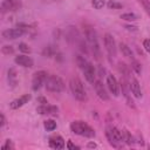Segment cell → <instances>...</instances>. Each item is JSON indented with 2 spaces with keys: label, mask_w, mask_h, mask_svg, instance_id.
<instances>
[{
  "label": "cell",
  "mask_w": 150,
  "mask_h": 150,
  "mask_svg": "<svg viewBox=\"0 0 150 150\" xmlns=\"http://www.w3.org/2000/svg\"><path fill=\"white\" fill-rule=\"evenodd\" d=\"M49 146L52 149H56V150H61L64 148V139L60 136V135H56V136H52L49 138V142H48Z\"/></svg>",
  "instance_id": "obj_17"
},
{
  "label": "cell",
  "mask_w": 150,
  "mask_h": 150,
  "mask_svg": "<svg viewBox=\"0 0 150 150\" xmlns=\"http://www.w3.org/2000/svg\"><path fill=\"white\" fill-rule=\"evenodd\" d=\"M1 50H2V53H4L5 55H9V54H13V53H14V48H13L12 46H8V45L4 46V47L1 48Z\"/></svg>",
  "instance_id": "obj_32"
},
{
  "label": "cell",
  "mask_w": 150,
  "mask_h": 150,
  "mask_svg": "<svg viewBox=\"0 0 150 150\" xmlns=\"http://www.w3.org/2000/svg\"><path fill=\"white\" fill-rule=\"evenodd\" d=\"M19 50H21L22 53H26V54H29V53H30V48H29V46H28L27 43H25V42L19 43Z\"/></svg>",
  "instance_id": "obj_31"
},
{
  "label": "cell",
  "mask_w": 150,
  "mask_h": 150,
  "mask_svg": "<svg viewBox=\"0 0 150 150\" xmlns=\"http://www.w3.org/2000/svg\"><path fill=\"white\" fill-rule=\"evenodd\" d=\"M122 137H123V142H125L128 145H131L134 143V137L131 136V134L127 129L122 130Z\"/></svg>",
  "instance_id": "obj_22"
},
{
  "label": "cell",
  "mask_w": 150,
  "mask_h": 150,
  "mask_svg": "<svg viewBox=\"0 0 150 150\" xmlns=\"http://www.w3.org/2000/svg\"><path fill=\"white\" fill-rule=\"evenodd\" d=\"M125 28L128 30H132V32H136L137 30V27L136 26H125Z\"/></svg>",
  "instance_id": "obj_37"
},
{
  "label": "cell",
  "mask_w": 150,
  "mask_h": 150,
  "mask_svg": "<svg viewBox=\"0 0 150 150\" xmlns=\"http://www.w3.org/2000/svg\"><path fill=\"white\" fill-rule=\"evenodd\" d=\"M70 130L74 134L79 135V136H83V137H87V138L95 137V130L83 121H74V122H71L70 123Z\"/></svg>",
  "instance_id": "obj_2"
},
{
  "label": "cell",
  "mask_w": 150,
  "mask_h": 150,
  "mask_svg": "<svg viewBox=\"0 0 150 150\" xmlns=\"http://www.w3.org/2000/svg\"><path fill=\"white\" fill-rule=\"evenodd\" d=\"M103 41H104V47H105V50L108 53V56L109 59H114L117 54V48H116V42L114 40V36L109 33L104 34V38H103Z\"/></svg>",
  "instance_id": "obj_7"
},
{
  "label": "cell",
  "mask_w": 150,
  "mask_h": 150,
  "mask_svg": "<svg viewBox=\"0 0 150 150\" xmlns=\"http://www.w3.org/2000/svg\"><path fill=\"white\" fill-rule=\"evenodd\" d=\"M107 6H108V8H110V9H120V8L123 7V5H122L121 2L115 1V0H110V1L107 4Z\"/></svg>",
  "instance_id": "obj_28"
},
{
  "label": "cell",
  "mask_w": 150,
  "mask_h": 150,
  "mask_svg": "<svg viewBox=\"0 0 150 150\" xmlns=\"http://www.w3.org/2000/svg\"><path fill=\"white\" fill-rule=\"evenodd\" d=\"M94 88H95V91H96L97 96L101 100H103V101H108L109 100V94L107 93V89L104 88V86H103L101 80H96L94 82Z\"/></svg>",
  "instance_id": "obj_11"
},
{
  "label": "cell",
  "mask_w": 150,
  "mask_h": 150,
  "mask_svg": "<svg viewBox=\"0 0 150 150\" xmlns=\"http://www.w3.org/2000/svg\"><path fill=\"white\" fill-rule=\"evenodd\" d=\"M38 102L41 103V104H47V103H48L45 97H38Z\"/></svg>",
  "instance_id": "obj_36"
},
{
  "label": "cell",
  "mask_w": 150,
  "mask_h": 150,
  "mask_svg": "<svg viewBox=\"0 0 150 150\" xmlns=\"http://www.w3.org/2000/svg\"><path fill=\"white\" fill-rule=\"evenodd\" d=\"M76 63H77V66H79L80 69H83V68L88 64V61L86 60L84 56H82V55H76Z\"/></svg>",
  "instance_id": "obj_25"
},
{
  "label": "cell",
  "mask_w": 150,
  "mask_h": 150,
  "mask_svg": "<svg viewBox=\"0 0 150 150\" xmlns=\"http://www.w3.org/2000/svg\"><path fill=\"white\" fill-rule=\"evenodd\" d=\"M1 149H2V150H13V149H14V145H13V143H12L11 139H6V142H5V144L1 146Z\"/></svg>",
  "instance_id": "obj_33"
},
{
  "label": "cell",
  "mask_w": 150,
  "mask_h": 150,
  "mask_svg": "<svg viewBox=\"0 0 150 150\" xmlns=\"http://www.w3.org/2000/svg\"><path fill=\"white\" fill-rule=\"evenodd\" d=\"M67 149H69V150H76V149H80V148H79L77 145L73 144L71 141H68V142H67Z\"/></svg>",
  "instance_id": "obj_35"
},
{
  "label": "cell",
  "mask_w": 150,
  "mask_h": 150,
  "mask_svg": "<svg viewBox=\"0 0 150 150\" xmlns=\"http://www.w3.org/2000/svg\"><path fill=\"white\" fill-rule=\"evenodd\" d=\"M143 47L148 53H150V39H145L143 41Z\"/></svg>",
  "instance_id": "obj_34"
},
{
  "label": "cell",
  "mask_w": 150,
  "mask_h": 150,
  "mask_svg": "<svg viewBox=\"0 0 150 150\" xmlns=\"http://www.w3.org/2000/svg\"><path fill=\"white\" fill-rule=\"evenodd\" d=\"M118 71L121 73V77H124L127 80H129V75H130V70L128 68V66L123 62H118Z\"/></svg>",
  "instance_id": "obj_21"
},
{
  "label": "cell",
  "mask_w": 150,
  "mask_h": 150,
  "mask_svg": "<svg viewBox=\"0 0 150 150\" xmlns=\"http://www.w3.org/2000/svg\"><path fill=\"white\" fill-rule=\"evenodd\" d=\"M47 77H48L47 71H45V70L35 71L34 75H33V79H32V89L35 90V91L39 90L42 87V84H45Z\"/></svg>",
  "instance_id": "obj_8"
},
{
  "label": "cell",
  "mask_w": 150,
  "mask_h": 150,
  "mask_svg": "<svg viewBox=\"0 0 150 150\" xmlns=\"http://www.w3.org/2000/svg\"><path fill=\"white\" fill-rule=\"evenodd\" d=\"M66 36H67V40L69 43H79V41L81 40V36L79 34V30L73 27V26H69L67 28V32H66Z\"/></svg>",
  "instance_id": "obj_13"
},
{
  "label": "cell",
  "mask_w": 150,
  "mask_h": 150,
  "mask_svg": "<svg viewBox=\"0 0 150 150\" xmlns=\"http://www.w3.org/2000/svg\"><path fill=\"white\" fill-rule=\"evenodd\" d=\"M107 87H108L109 91L114 96H118L120 95V84H118L117 80L115 79V76L112 74H108L107 75Z\"/></svg>",
  "instance_id": "obj_9"
},
{
  "label": "cell",
  "mask_w": 150,
  "mask_h": 150,
  "mask_svg": "<svg viewBox=\"0 0 150 150\" xmlns=\"http://www.w3.org/2000/svg\"><path fill=\"white\" fill-rule=\"evenodd\" d=\"M30 98H32L30 94L21 95L20 97L13 100V101L9 103V108H11V109H19L20 107H22V105H25L26 103H28V102L30 101Z\"/></svg>",
  "instance_id": "obj_12"
},
{
  "label": "cell",
  "mask_w": 150,
  "mask_h": 150,
  "mask_svg": "<svg viewBox=\"0 0 150 150\" xmlns=\"http://www.w3.org/2000/svg\"><path fill=\"white\" fill-rule=\"evenodd\" d=\"M129 83H130V90L134 94V96L136 98H141L142 97V91H141V86H139L138 81L135 77H132Z\"/></svg>",
  "instance_id": "obj_18"
},
{
  "label": "cell",
  "mask_w": 150,
  "mask_h": 150,
  "mask_svg": "<svg viewBox=\"0 0 150 150\" xmlns=\"http://www.w3.org/2000/svg\"><path fill=\"white\" fill-rule=\"evenodd\" d=\"M45 87L48 91L52 93H61L64 90L66 84L63 80L57 75H49L45 82Z\"/></svg>",
  "instance_id": "obj_3"
},
{
  "label": "cell",
  "mask_w": 150,
  "mask_h": 150,
  "mask_svg": "<svg viewBox=\"0 0 150 150\" xmlns=\"http://www.w3.org/2000/svg\"><path fill=\"white\" fill-rule=\"evenodd\" d=\"M104 5H105L104 0H91V6L95 9H101V8H103Z\"/></svg>",
  "instance_id": "obj_30"
},
{
  "label": "cell",
  "mask_w": 150,
  "mask_h": 150,
  "mask_svg": "<svg viewBox=\"0 0 150 150\" xmlns=\"http://www.w3.org/2000/svg\"><path fill=\"white\" fill-rule=\"evenodd\" d=\"M69 88L73 94V96L79 101H84L87 98L84 87L79 77H71L69 81Z\"/></svg>",
  "instance_id": "obj_4"
},
{
  "label": "cell",
  "mask_w": 150,
  "mask_h": 150,
  "mask_svg": "<svg viewBox=\"0 0 150 150\" xmlns=\"http://www.w3.org/2000/svg\"><path fill=\"white\" fill-rule=\"evenodd\" d=\"M84 36H86L88 47H89L90 52L93 53L94 57L96 60H100L101 59V48L98 45V39H97V34H96L95 29L89 25L84 26Z\"/></svg>",
  "instance_id": "obj_1"
},
{
  "label": "cell",
  "mask_w": 150,
  "mask_h": 150,
  "mask_svg": "<svg viewBox=\"0 0 150 150\" xmlns=\"http://www.w3.org/2000/svg\"><path fill=\"white\" fill-rule=\"evenodd\" d=\"M121 19L127 20V21H136L138 16L135 13H124V14H121Z\"/></svg>",
  "instance_id": "obj_27"
},
{
  "label": "cell",
  "mask_w": 150,
  "mask_h": 150,
  "mask_svg": "<svg viewBox=\"0 0 150 150\" xmlns=\"http://www.w3.org/2000/svg\"><path fill=\"white\" fill-rule=\"evenodd\" d=\"M21 7L20 0H4L1 4L2 12H15Z\"/></svg>",
  "instance_id": "obj_10"
},
{
  "label": "cell",
  "mask_w": 150,
  "mask_h": 150,
  "mask_svg": "<svg viewBox=\"0 0 150 150\" xmlns=\"http://www.w3.org/2000/svg\"><path fill=\"white\" fill-rule=\"evenodd\" d=\"M82 71H83V75H84L86 80H87L89 83H93V84H94V82L96 81V80H95V77H96V71H95L94 66H93L90 62H88V64L82 69Z\"/></svg>",
  "instance_id": "obj_14"
},
{
  "label": "cell",
  "mask_w": 150,
  "mask_h": 150,
  "mask_svg": "<svg viewBox=\"0 0 150 150\" xmlns=\"http://www.w3.org/2000/svg\"><path fill=\"white\" fill-rule=\"evenodd\" d=\"M36 111L40 115H52L55 116L57 114V107L56 105H49V104H41L36 108Z\"/></svg>",
  "instance_id": "obj_16"
},
{
  "label": "cell",
  "mask_w": 150,
  "mask_h": 150,
  "mask_svg": "<svg viewBox=\"0 0 150 150\" xmlns=\"http://www.w3.org/2000/svg\"><path fill=\"white\" fill-rule=\"evenodd\" d=\"M27 25H23V23H18L16 28H9V29H6L4 30L1 34H2V38L6 39V40H14L16 38H20L22 36L26 30H27Z\"/></svg>",
  "instance_id": "obj_6"
},
{
  "label": "cell",
  "mask_w": 150,
  "mask_h": 150,
  "mask_svg": "<svg viewBox=\"0 0 150 150\" xmlns=\"http://www.w3.org/2000/svg\"><path fill=\"white\" fill-rule=\"evenodd\" d=\"M8 83L11 87H15L18 83V77H16V70L14 68H9L8 69Z\"/></svg>",
  "instance_id": "obj_19"
},
{
  "label": "cell",
  "mask_w": 150,
  "mask_h": 150,
  "mask_svg": "<svg viewBox=\"0 0 150 150\" xmlns=\"http://www.w3.org/2000/svg\"><path fill=\"white\" fill-rule=\"evenodd\" d=\"M15 63L19 64V66H22V67H26V68H32L34 66V61L30 56H27L25 54H21V55H18L15 56L14 59Z\"/></svg>",
  "instance_id": "obj_15"
},
{
  "label": "cell",
  "mask_w": 150,
  "mask_h": 150,
  "mask_svg": "<svg viewBox=\"0 0 150 150\" xmlns=\"http://www.w3.org/2000/svg\"><path fill=\"white\" fill-rule=\"evenodd\" d=\"M88 148H96V144L95 143H88Z\"/></svg>",
  "instance_id": "obj_39"
},
{
  "label": "cell",
  "mask_w": 150,
  "mask_h": 150,
  "mask_svg": "<svg viewBox=\"0 0 150 150\" xmlns=\"http://www.w3.org/2000/svg\"><path fill=\"white\" fill-rule=\"evenodd\" d=\"M45 129L47 130V131H53L54 129H56V122L55 121H53V120H47V121H45Z\"/></svg>",
  "instance_id": "obj_26"
},
{
  "label": "cell",
  "mask_w": 150,
  "mask_h": 150,
  "mask_svg": "<svg viewBox=\"0 0 150 150\" xmlns=\"http://www.w3.org/2000/svg\"><path fill=\"white\" fill-rule=\"evenodd\" d=\"M55 53H56V49L53 46H46L43 48V50H42V55L43 56H47V57H52Z\"/></svg>",
  "instance_id": "obj_23"
},
{
  "label": "cell",
  "mask_w": 150,
  "mask_h": 150,
  "mask_svg": "<svg viewBox=\"0 0 150 150\" xmlns=\"http://www.w3.org/2000/svg\"><path fill=\"white\" fill-rule=\"evenodd\" d=\"M120 50H121V53L123 54V56H125V57H128V59H130V60H134V55H132V52H131V49L125 45V43H120Z\"/></svg>",
  "instance_id": "obj_20"
},
{
  "label": "cell",
  "mask_w": 150,
  "mask_h": 150,
  "mask_svg": "<svg viewBox=\"0 0 150 150\" xmlns=\"http://www.w3.org/2000/svg\"><path fill=\"white\" fill-rule=\"evenodd\" d=\"M131 69L137 74V75H139L141 73H142V66H141V63L137 61V60H131Z\"/></svg>",
  "instance_id": "obj_24"
},
{
  "label": "cell",
  "mask_w": 150,
  "mask_h": 150,
  "mask_svg": "<svg viewBox=\"0 0 150 150\" xmlns=\"http://www.w3.org/2000/svg\"><path fill=\"white\" fill-rule=\"evenodd\" d=\"M0 117H1V127H4L6 124V118H5V115L4 114H0Z\"/></svg>",
  "instance_id": "obj_38"
},
{
  "label": "cell",
  "mask_w": 150,
  "mask_h": 150,
  "mask_svg": "<svg viewBox=\"0 0 150 150\" xmlns=\"http://www.w3.org/2000/svg\"><path fill=\"white\" fill-rule=\"evenodd\" d=\"M105 136H107V139L109 141V143L115 146V148H118L121 146L122 142H123V137H122V131L118 130L116 127L114 125H108L107 129H105Z\"/></svg>",
  "instance_id": "obj_5"
},
{
  "label": "cell",
  "mask_w": 150,
  "mask_h": 150,
  "mask_svg": "<svg viewBox=\"0 0 150 150\" xmlns=\"http://www.w3.org/2000/svg\"><path fill=\"white\" fill-rule=\"evenodd\" d=\"M137 1L141 4V6L143 7V9L150 16V0H137Z\"/></svg>",
  "instance_id": "obj_29"
}]
</instances>
